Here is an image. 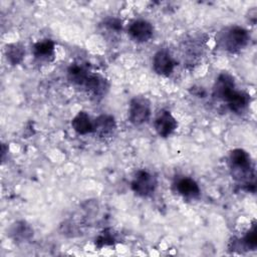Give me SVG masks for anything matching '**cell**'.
I'll use <instances>...</instances> for the list:
<instances>
[{
  "mask_svg": "<svg viewBox=\"0 0 257 257\" xmlns=\"http://www.w3.org/2000/svg\"><path fill=\"white\" fill-rule=\"evenodd\" d=\"M178 126L176 118L168 110H161L155 119V130L162 138L169 137Z\"/></svg>",
  "mask_w": 257,
  "mask_h": 257,
  "instance_id": "obj_6",
  "label": "cell"
},
{
  "mask_svg": "<svg viewBox=\"0 0 257 257\" xmlns=\"http://www.w3.org/2000/svg\"><path fill=\"white\" fill-rule=\"evenodd\" d=\"M10 235L15 239V240H27L33 235V230L31 227L26 224L25 222H17L15 223L11 229H10Z\"/></svg>",
  "mask_w": 257,
  "mask_h": 257,
  "instance_id": "obj_16",
  "label": "cell"
},
{
  "mask_svg": "<svg viewBox=\"0 0 257 257\" xmlns=\"http://www.w3.org/2000/svg\"><path fill=\"white\" fill-rule=\"evenodd\" d=\"M72 128L78 135H86L93 132V121L85 111H79L71 120Z\"/></svg>",
  "mask_w": 257,
  "mask_h": 257,
  "instance_id": "obj_13",
  "label": "cell"
},
{
  "mask_svg": "<svg viewBox=\"0 0 257 257\" xmlns=\"http://www.w3.org/2000/svg\"><path fill=\"white\" fill-rule=\"evenodd\" d=\"M243 245L249 250H255L257 247V236H256V227L253 226L251 230L242 239Z\"/></svg>",
  "mask_w": 257,
  "mask_h": 257,
  "instance_id": "obj_18",
  "label": "cell"
},
{
  "mask_svg": "<svg viewBox=\"0 0 257 257\" xmlns=\"http://www.w3.org/2000/svg\"><path fill=\"white\" fill-rule=\"evenodd\" d=\"M114 243V237L108 230L103 231L96 239H95V245L97 247H103L107 245H112Z\"/></svg>",
  "mask_w": 257,
  "mask_h": 257,
  "instance_id": "obj_19",
  "label": "cell"
},
{
  "mask_svg": "<svg viewBox=\"0 0 257 257\" xmlns=\"http://www.w3.org/2000/svg\"><path fill=\"white\" fill-rule=\"evenodd\" d=\"M116 128L114 117L109 114H100L93 121V132L101 138L109 137Z\"/></svg>",
  "mask_w": 257,
  "mask_h": 257,
  "instance_id": "obj_10",
  "label": "cell"
},
{
  "mask_svg": "<svg viewBox=\"0 0 257 257\" xmlns=\"http://www.w3.org/2000/svg\"><path fill=\"white\" fill-rule=\"evenodd\" d=\"M153 25L147 20H136L128 27V34L137 42H146L153 36Z\"/></svg>",
  "mask_w": 257,
  "mask_h": 257,
  "instance_id": "obj_8",
  "label": "cell"
},
{
  "mask_svg": "<svg viewBox=\"0 0 257 257\" xmlns=\"http://www.w3.org/2000/svg\"><path fill=\"white\" fill-rule=\"evenodd\" d=\"M250 36L246 29L240 26H231L220 33L219 42L229 52H236L244 48L249 42Z\"/></svg>",
  "mask_w": 257,
  "mask_h": 257,
  "instance_id": "obj_1",
  "label": "cell"
},
{
  "mask_svg": "<svg viewBox=\"0 0 257 257\" xmlns=\"http://www.w3.org/2000/svg\"><path fill=\"white\" fill-rule=\"evenodd\" d=\"M33 54L37 59L50 60L54 55V43L50 39L38 41L33 46Z\"/></svg>",
  "mask_w": 257,
  "mask_h": 257,
  "instance_id": "obj_15",
  "label": "cell"
},
{
  "mask_svg": "<svg viewBox=\"0 0 257 257\" xmlns=\"http://www.w3.org/2000/svg\"><path fill=\"white\" fill-rule=\"evenodd\" d=\"M5 53H6L8 61L11 64L16 65L22 61L24 54H25V50L21 44L13 43V44L7 45Z\"/></svg>",
  "mask_w": 257,
  "mask_h": 257,
  "instance_id": "obj_17",
  "label": "cell"
},
{
  "mask_svg": "<svg viewBox=\"0 0 257 257\" xmlns=\"http://www.w3.org/2000/svg\"><path fill=\"white\" fill-rule=\"evenodd\" d=\"M89 74L87 67L79 63H73L67 69V77L69 81L76 85H83Z\"/></svg>",
  "mask_w": 257,
  "mask_h": 257,
  "instance_id": "obj_14",
  "label": "cell"
},
{
  "mask_svg": "<svg viewBox=\"0 0 257 257\" xmlns=\"http://www.w3.org/2000/svg\"><path fill=\"white\" fill-rule=\"evenodd\" d=\"M177 191L186 198H197L200 195V188L197 182L191 178L184 177L177 182Z\"/></svg>",
  "mask_w": 257,
  "mask_h": 257,
  "instance_id": "obj_12",
  "label": "cell"
},
{
  "mask_svg": "<svg viewBox=\"0 0 257 257\" xmlns=\"http://www.w3.org/2000/svg\"><path fill=\"white\" fill-rule=\"evenodd\" d=\"M235 90V81L233 76L227 72H222L219 74L214 84L213 96L217 99L226 101Z\"/></svg>",
  "mask_w": 257,
  "mask_h": 257,
  "instance_id": "obj_5",
  "label": "cell"
},
{
  "mask_svg": "<svg viewBox=\"0 0 257 257\" xmlns=\"http://www.w3.org/2000/svg\"><path fill=\"white\" fill-rule=\"evenodd\" d=\"M131 187L138 196L148 197L155 192L157 187V179L151 173L140 170L136 173Z\"/></svg>",
  "mask_w": 257,
  "mask_h": 257,
  "instance_id": "obj_4",
  "label": "cell"
},
{
  "mask_svg": "<svg viewBox=\"0 0 257 257\" xmlns=\"http://www.w3.org/2000/svg\"><path fill=\"white\" fill-rule=\"evenodd\" d=\"M229 109L235 113H241L250 102V95L245 91L235 90L226 100Z\"/></svg>",
  "mask_w": 257,
  "mask_h": 257,
  "instance_id": "obj_11",
  "label": "cell"
},
{
  "mask_svg": "<svg viewBox=\"0 0 257 257\" xmlns=\"http://www.w3.org/2000/svg\"><path fill=\"white\" fill-rule=\"evenodd\" d=\"M104 26L107 27L109 30L118 32L121 30V21L118 18H114V17L106 18L104 20Z\"/></svg>",
  "mask_w": 257,
  "mask_h": 257,
  "instance_id": "obj_20",
  "label": "cell"
},
{
  "mask_svg": "<svg viewBox=\"0 0 257 257\" xmlns=\"http://www.w3.org/2000/svg\"><path fill=\"white\" fill-rule=\"evenodd\" d=\"M230 164L233 177L236 180L244 181L254 177L251 158L248 153L242 149H235L230 153ZM250 183V181H249Z\"/></svg>",
  "mask_w": 257,
  "mask_h": 257,
  "instance_id": "obj_2",
  "label": "cell"
},
{
  "mask_svg": "<svg viewBox=\"0 0 257 257\" xmlns=\"http://www.w3.org/2000/svg\"><path fill=\"white\" fill-rule=\"evenodd\" d=\"M175 67V61L168 50H159L153 58V68L155 72L163 76H169Z\"/></svg>",
  "mask_w": 257,
  "mask_h": 257,
  "instance_id": "obj_7",
  "label": "cell"
},
{
  "mask_svg": "<svg viewBox=\"0 0 257 257\" xmlns=\"http://www.w3.org/2000/svg\"><path fill=\"white\" fill-rule=\"evenodd\" d=\"M83 86L94 97H102L108 88L106 79L97 73H90Z\"/></svg>",
  "mask_w": 257,
  "mask_h": 257,
  "instance_id": "obj_9",
  "label": "cell"
},
{
  "mask_svg": "<svg viewBox=\"0 0 257 257\" xmlns=\"http://www.w3.org/2000/svg\"><path fill=\"white\" fill-rule=\"evenodd\" d=\"M151 116V103L148 98L136 96L130 102L128 118L135 125H141L149 120Z\"/></svg>",
  "mask_w": 257,
  "mask_h": 257,
  "instance_id": "obj_3",
  "label": "cell"
}]
</instances>
